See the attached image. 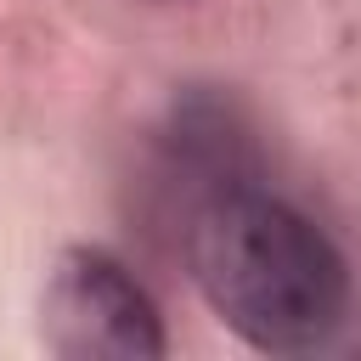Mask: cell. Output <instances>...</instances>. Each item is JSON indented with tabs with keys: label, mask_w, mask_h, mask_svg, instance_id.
Returning a JSON list of instances; mask_svg holds the SVG:
<instances>
[{
	"label": "cell",
	"mask_w": 361,
	"mask_h": 361,
	"mask_svg": "<svg viewBox=\"0 0 361 361\" xmlns=\"http://www.w3.org/2000/svg\"><path fill=\"white\" fill-rule=\"evenodd\" d=\"M39 338L62 361H158L164 322L147 288L102 248H68L39 293Z\"/></svg>",
	"instance_id": "cell-2"
},
{
	"label": "cell",
	"mask_w": 361,
	"mask_h": 361,
	"mask_svg": "<svg viewBox=\"0 0 361 361\" xmlns=\"http://www.w3.org/2000/svg\"><path fill=\"white\" fill-rule=\"evenodd\" d=\"M209 310L254 350H316L350 316V265L299 209L265 192H220L186 231Z\"/></svg>",
	"instance_id": "cell-1"
}]
</instances>
